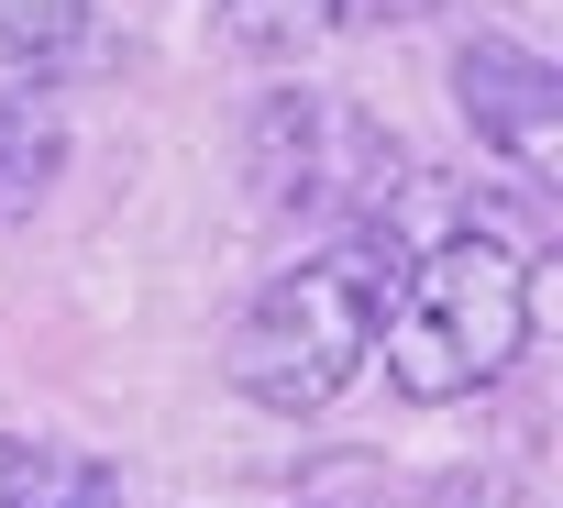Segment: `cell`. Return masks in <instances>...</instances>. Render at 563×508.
Here are the masks:
<instances>
[{
	"label": "cell",
	"mask_w": 563,
	"mask_h": 508,
	"mask_svg": "<svg viewBox=\"0 0 563 508\" xmlns=\"http://www.w3.org/2000/svg\"><path fill=\"white\" fill-rule=\"evenodd\" d=\"M530 321H541V277L530 254L486 221L398 254V277L376 299V343H387V387L409 409H453V398H486L497 376H519L530 354Z\"/></svg>",
	"instance_id": "obj_1"
},
{
	"label": "cell",
	"mask_w": 563,
	"mask_h": 508,
	"mask_svg": "<svg viewBox=\"0 0 563 508\" xmlns=\"http://www.w3.org/2000/svg\"><path fill=\"white\" fill-rule=\"evenodd\" d=\"M387 277H398L387 221H354L332 254H299L288 277H265V288L243 299L232 343H221L232 398H254V409H276V420L332 409V398L365 376V354H376V299H387Z\"/></svg>",
	"instance_id": "obj_2"
},
{
	"label": "cell",
	"mask_w": 563,
	"mask_h": 508,
	"mask_svg": "<svg viewBox=\"0 0 563 508\" xmlns=\"http://www.w3.org/2000/svg\"><path fill=\"white\" fill-rule=\"evenodd\" d=\"M243 177H254V210H276V221H332V232H354V221H387L409 155H398V133H387L365 100L299 78V89H265V100H254V122H243Z\"/></svg>",
	"instance_id": "obj_3"
},
{
	"label": "cell",
	"mask_w": 563,
	"mask_h": 508,
	"mask_svg": "<svg viewBox=\"0 0 563 508\" xmlns=\"http://www.w3.org/2000/svg\"><path fill=\"white\" fill-rule=\"evenodd\" d=\"M453 111L475 122V144L519 177V188H563V78L552 56H530L519 34H464L453 45Z\"/></svg>",
	"instance_id": "obj_4"
},
{
	"label": "cell",
	"mask_w": 563,
	"mask_h": 508,
	"mask_svg": "<svg viewBox=\"0 0 563 508\" xmlns=\"http://www.w3.org/2000/svg\"><path fill=\"white\" fill-rule=\"evenodd\" d=\"M56 155H67L56 111H34V100H0V221H23V210L56 188Z\"/></svg>",
	"instance_id": "obj_5"
},
{
	"label": "cell",
	"mask_w": 563,
	"mask_h": 508,
	"mask_svg": "<svg viewBox=\"0 0 563 508\" xmlns=\"http://www.w3.org/2000/svg\"><path fill=\"white\" fill-rule=\"evenodd\" d=\"M111 475L89 453H56V442H12L0 431V508H56V497H100Z\"/></svg>",
	"instance_id": "obj_6"
},
{
	"label": "cell",
	"mask_w": 563,
	"mask_h": 508,
	"mask_svg": "<svg viewBox=\"0 0 563 508\" xmlns=\"http://www.w3.org/2000/svg\"><path fill=\"white\" fill-rule=\"evenodd\" d=\"M78 34H89V0H0V45H12L23 67L67 56Z\"/></svg>",
	"instance_id": "obj_7"
},
{
	"label": "cell",
	"mask_w": 563,
	"mask_h": 508,
	"mask_svg": "<svg viewBox=\"0 0 563 508\" xmlns=\"http://www.w3.org/2000/svg\"><path fill=\"white\" fill-rule=\"evenodd\" d=\"M276 23H332V0H232V34H276Z\"/></svg>",
	"instance_id": "obj_8"
},
{
	"label": "cell",
	"mask_w": 563,
	"mask_h": 508,
	"mask_svg": "<svg viewBox=\"0 0 563 508\" xmlns=\"http://www.w3.org/2000/svg\"><path fill=\"white\" fill-rule=\"evenodd\" d=\"M387 12V0H332V23H376Z\"/></svg>",
	"instance_id": "obj_9"
},
{
	"label": "cell",
	"mask_w": 563,
	"mask_h": 508,
	"mask_svg": "<svg viewBox=\"0 0 563 508\" xmlns=\"http://www.w3.org/2000/svg\"><path fill=\"white\" fill-rule=\"evenodd\" d=\"M56 508H111V486H100V497H56Z\"/></svg>",
	"instance_id": "obj_10"
}]
</instances>
